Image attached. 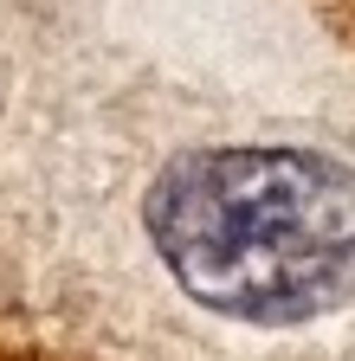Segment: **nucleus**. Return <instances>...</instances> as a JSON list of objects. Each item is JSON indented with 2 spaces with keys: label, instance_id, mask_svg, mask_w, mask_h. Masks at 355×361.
<instances>
[{
  "label": "nucleus",
  "instance_id": "obj_1",
  "mask_svg": "<svg viewBox=\"0 0 355 361\" xmlns=\"http://www.w3.org/2000/svg\"><path fill=\"white\" fill-rule=\"evenodd\" d=\"M0 200L91 361H355V65L291 0H52Z\"/></svg>",
  "mask_w": 355,
  "mask_h": 361
}]
</instances>
